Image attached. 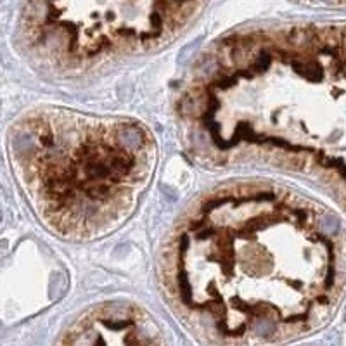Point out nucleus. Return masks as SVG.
<instances>
[{
  "label": "nucleus",
  "instance_id": "39448f33",
  "mask_svg": "<svg viewBox=\"0 0 346 346\" xmlns=\"http://www.w3.org/2000/svg\"><path fill=\"white\" fill-rule=\"evenodd\" d=\"M161 331L146 310L128 303H109L87 312L68 329L61 343L69 345H152Z\"/></svg>",
  "mask_w": 346,
  "mask_h": 346
},
{
  "label": "nucleus",
  "instance_id": "f257e3e1",
  "mask_svg": "<svg viewBox=\"0 0 346 346\" xmlns=\"http://www.w3.org/2000/svg\"><path fill=\"white\" fill-rule=\"evenodd\" d=\"M159 281L202 343L299 340L327 326L346 296V222L286 185H216L177 220Z\"/></svg>",
  "mask_w": 346,
  "mask_h": 346
},
{
  "label": "nucleus",
  "instance_id": "20e7f679",
  "mask_svg": "<svg viewBox=\"0 0 346 346\" xmlns=\"http://www.w3.org/2000/svg\"><path fill=\"white\" fill-rule=\"evenodd\" d=\"M208 0H26L19 42L42 68L76 75L172 44Z\"/></svg>",
  "mask_w": 346,
  "mask_h": 346
},
{
  "label": "nucleus",
  "instance_id": "7ed1b4c3",
  "mask_svg": "<svg viewBox=\"0 0 346 346\" xmlns=\"http://www.w3.org/2000/svg\"><path fill=\"white\" fill-rule=\"evenodd\" d=\"M7 144L31 211L68 241L97 239L123 225L158 159L154 135L141 121L66 107L24 113Z\"/></svg>",
  "mask_w": 346,
  "mask_h": 346
},
{
  "label": "nucleus",
  "instance_id": "423d86ee",
  "mask_svg": "<svg viewBox=\"0 0 346 346\" xmlns=\"http://www.w3.org/2000/svg\"><path fill=\"white\" fill-rule=\"evenodd\" d=\"M306 3H320V5H334V7H346V0H301Z\"/></svg>",
  "mask_w": 346,
  "mask_h": 346
},
{
  "label": "nucleus",
  "instance_id": "f03ea898",
  "mask_svg": "<svg viewBox=\"0 0 346 346\" xmlns=\"http://www.w3.org/2000/svg\"><path fill=\"white\" fill-rule=\"evenodd\" d=\"M177 114L199 161L301 175L346 211V23L227 35L194 64Z\"/></svg>",
  "mask_w": 346,
  "mask_h": 346
}]
</instances>
